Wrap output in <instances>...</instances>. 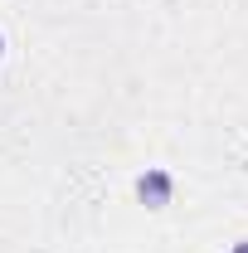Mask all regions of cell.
<instances>
[{
	"label": "cell",
	"mask_w": 248,
	"mask_h": 253,
	"mask_svg": "<svg viewBox=\"0 0 248 253\" xmlns=\"http://www.w3.org/2000/svg\"><path fill=\"white\" fill-rule=\"evenodd\" d=\"M136 200H141L146 210H165V205L175 200V175H170L165 166H146V170L136 175Z\"/></svg>",
	"instance_id": "1"
},
{
	"label": "cell",
	"mask_w": 248,
	"mask_h": 253,
	"mask_svg": "<svg viewBox=\"0 0 248 253\" xmlns=\"http://www.w3.org/2000/svg\"><path fill=\"white\" fill-rule=\"evenodd\" d=\"M229 253H248V239H239V244H234V249H229Z\"/></svg>",
	"instance_id": "2"
},
{
	"label": "cell",
	"mask_w": 248,
	"mask_h": 253,
	"mask_svg": "<svg viewBox=\"0 0 248 253\" xmlns=\"http://www.w3.org/2000/svg\"><path fill=\"white\" fill-rule=\"evenodd\" d=\"M0 59H5V39H0Z\"/></svg>",
	"instance_id": "3"
}]
</instances>
